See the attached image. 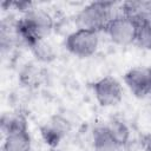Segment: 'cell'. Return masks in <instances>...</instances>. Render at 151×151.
I'll return each mask as SVG.
<instances>
[{"label": "cell", "instance_id": "6da1fadb", "mask_svg": "<svg viewBox=\"0 0 151 151\" xmlns=\"http://www.w3.org/2000/svg\"><path fill=\"white\" fill-rule=\"evenodd\" d=\"M17 26L22 44L29 48L38 40L46 39L50 35L53 28V20L46 11L31 8L18 19Z\"/></svg>", "mask_w": 151, "mask_h": 151}, {"label": "cell", "instance_id": "7a4b0ae2", "mask_svg": "<svg viewBox=\"0 0 151 151\" xmlns=\"http://www.w3.org/2000/svg\"><path fill=\"white\" fill-rule=\"evenodd\" d=\"M114 4L109 1H94L83 7L76 15V25L78 28L88 29L99 33L104 31L109 21L114 17L112 8Z\"/></svg>", "mask_w": 151, "mask_h": 151}, {"label": "cell", "instance_id": "3957f363", "mask_svg": "<svg viewBox=\"0 0 151 151\" xmlns=\"http://www.w3.org/2000/svg\"><path fill=\"white\" fill-rule=\"evenodd\" d=\"M138 26L139 24L136 20L120 13L109 21L104 32L114 44L119 46H129L136 42Z\"/></svg>", "mask_w": 151, "mask_h": 151}, {"label": "cell", "instance_id": "277c9868", "mask_svg": "<svg viewBox=\"0 0 151 151\" xmlns=\"http://www.w3.org/2000/svg\"><path fill=\"white\" fill-rule=\"evenodd\" d=\"M99 45V35L97 32L77 28L65 39L66 50L79 58H88L93 55Z\"/></svg>", "mask_w": 151, "mask_h": 151}, {"label": "cell", "instance_id": "5b68a950", "mask_svg": "<svg viewBox=\"0 0 151 151\" xmlns=\"http://www.w3.org/2000/svg\"><path fill=\"white\" fill-rule=\"evenodd\" d=\"M94 97L100 106L110 107L120 103L123 99L122 84L111 76L104 77L91 84Z\"/></svg>", "mask_w": 151, "mask_h": 151}, {"label": "cell", "instance_id": "8992f818", "mask_svg": "<svg viewBox=\"0 0 151 151\" xmlns=\"http://www.w3.org/2000/svg\"><path fill=\"white\" fill-rule=\"evenodd\" d=\"M124 83L137 98H145L151 94V65L129 70L124 74Z\"/></svg>", "mask_w": 151, "mask_h": 151}, {"label": "cell", "instance_id": "52a82bcc", "mask_svg": "<svg viewBox=\"0 0 151 151\" xmlns=\"http://www.w3.org/2000/svg\"><path fill=\"white\" fill-rule=\"evenodd\" d=\"M70 123L60 114L52 116L45 124L40 126L41 137L50 146H57L60 140L70 132Z\"/></svg>", "mask_w": 151, "mask_h": 151}, {"label": "cell", "instance_id": "ba28073f", "mask_svg": "<svg viewBox=\"0 0 151 151\" xmlns=\"http://www.w3.org/2000/svg\"><path fill=\"white\" fill-rule=\"evenodd\" d=\"M47 71L35 63L25 64L19 72V81L22 86L28 88L39 87L46 79Z\"/></svg>", "mask_w": 151, "mask_h": 151}, {"label": "cell", "instance_id": "9c48e42d", "mask_svg": "<svg viewBox=\"0 0 151 151\" xmlns=\"http://www.w3.org/2000/svg\"><path fill=\"white\" fill-rule=\"evenodd\" d=\"M122 14L140 22H151V0H132L122 5Z\"/></svg>", "mask_w": 151, "mask_h": 151}, {"label": "cell", "instance_id": "30bf717a", "mask_svg": "<svg viewBox=\"0 0 151 151\" xmlns=\"http://www.w3.org/2000/svg\"><path fill=\"white\" fill-rule=\"evenodd\" d=\"M31 146L28 129H20L5 134L2 151H31Z\"/></svg>", "mask_w": 151, "mask_h": 151}, {"label": "cell", "instance_id": "8fae6325", "mask_svg": "<svg viewBox=\"0 0 151 151\" xmlns=\"http://www.w3.org/2000/svg\"><path fill=\"white\" fill-rule=\"evenodd\" d=\"M18 19L13 18H6L1 21L0 25V44L2 50L11 48L18 45H24L20 38V34L18 32L17 26Z\"/></svg>", "mask_w": 151, "mask_h": 151}, {"label": "cell", "instance_id": "7c38bea8", "mask_svg": "<svg viewBox=\"0 0 151 151\" xmlns=\"http://www.w3.org/2000/svg\"><path fill=\"white\" fill-rule=\"evenodd\" d=\"M92 142L94 151H120L122 149L105 125L94 127L92 132Z\"/></svg>", "mask_w": 151, "mask_h": 151}, {"label": "cell", "instance_id": "4fadbf2b", "mask_svg": "<svg viewBox=\"0 0 151 151\" xmlns=\"http://www.w3.org/2000/svg\"><path fill=\"white\" fill-rule=\"evenodd\" d=\"M0 126L4 134L20 129H28L26 117L20 112H5L1 116Z\"/></svg>", "mask_w": 151, "mask_h": 151}, {"label": "cell", "instance_id": "5bb4252c", "mask_svg": "<svg viewBox=\"0 0 151 151\" xmlns=\"http://www.w3.org/2000/svg\"><path fill=\"white\" fill-rule=\"evenodd\" d=\"M29 50L34 54L35 59L40 63H50L55 59V51L46 39L38 40L32 46H29Z\"/></svg>", "mask_w": 151, "mask_h": 151}, {"label": "cell", "instance_id": "9a60e30c", "mask_svg": "<svg viewBox=\"0 0 151 151\" xmlns=\"http://www.w3.org/2000/svg\"><path fill=\"white\" fill-rule=\"evenodd\" d=\"M105 126L107 127V130L110 131V133L114 137V139L118 142V144L123 147L124 145H126L129 137H130V130L126 126V124L119 119H111L107 122V124H105Z\"/></svg>", "mask_w": 151, "mask_h": 151}, {"label": "cell", "instance_id": "2e32d148", "mask_svg": "<svg viewBox=\"0 0 151 151\" xmlns=\"http://www.w3.org/2000/svg\"><path fill=\"white\" fill-rule=\"evenodd\" d=\"M142 50L151 51V22H140L138 26L136 42Z\"/></svg>", "mask_w": 151, "mask_h": 151}, {"label": "cell", "instance_id": "e0dca14e", "mask_svg": "<svg viewBox=\"0 0 151 151\" xmlns=\"http://www.w3.org/2000/svg\"><path fill=\"white\" fill-rule=\"evenodd\" d=\"M53 151H60V150H53Z\"/></svg>", "mask_w": 151, "mask_h": 151}]
</instances>
